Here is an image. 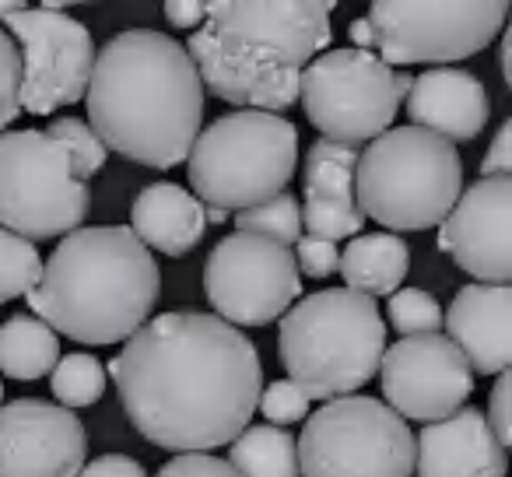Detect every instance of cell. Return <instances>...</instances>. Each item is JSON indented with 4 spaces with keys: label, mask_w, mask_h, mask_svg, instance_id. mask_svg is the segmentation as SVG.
Segmentation results:
<instances>
[{
    "label": "cell",
    "mask_w": 512,
    "mask_h": 477,
    "mask_svg": "<svg viewBox=\"0 0 512 477\" xmlns=\"http://www.w3.org/2000/svg\"><path fill=\"white\" fill-rule=\"evenodd\" d=\"M88 214V183L46 130L0 134V225L29 243L81 228Z\"/></svg>",
    "instance_id": "8"
},
{
    "label": "cell",
    "mask_w": 512,
    "mask_h": 477,
    "mask_svg": "<svg viewBox=\"0 0 512 477\" xmlns=\"http://www.w3.org/2000/svg\"><path fill=\"white\" fill-rule=\"evenodd\" d=\"M235 232L260 235V239H271V243L292 250L302 235L299 200H295L288 190H281V193H274V197L260 200V204L242 207V211H235Z\"/></svg>",
    "instance_id": "25"
},
{
    "label": "cell",
    "mask_w": 512,
    "mask_h": 477,
    "mask_svg": "<svg viewBox=\"0 0 512 477\" xmlns=\"http://www.w3.org/2000/svg\"><path fill=\"white\" fill-rule=\"evenodd\" d=\"M130 425L151 446L207 453L253 421L264 365L239 327L211 313H162L109 362Z\"/></svg>",
    "instance_id": "1"
},
{
    "label": "cell",
    "mask_w": 512,
    "mask_h": 477,
    "mask_svg": "<svg viewBox=\"0 0 512 477\" xmlns=\"http://www.w3.org/2000/svg\"><path fill=\"white\" fill-rule=\"evenodd\" d=\"M74 4H92V0H43V8H53V11L74 8Z\"/></svg>",
    "instance_id": "40"
},
{
    "label": "cell",
    "mask_w": 512,
    "mask_h": 477,
    "mask_svg": "<svg viewBox=\"0 0 512 477\" xmlns=\"http://www.w3.org/2000/svg\"><path fill=\"white\" fill-rule=\"evenodd\" d=\"M204 18V0H165V22L193 32Z\"/></svg>",
    "instance_id": "37"
},
{
    "label": "cell",
    "mask_w": 512,
    "mask_h": 477,
    "mask_svg": "<svg viewBox=\"0 0 512 477\" xmlns=\"http://www.w3.org/2000/svg\"><path fill=\"white\" fill-rule=\"evenodd\" d=\"M341 0H204L186 39L200 85L239 109L281 113L299 102V71L334 39Z\"/></svg>",
    "instance_id": "3"
},
{
    "label": "cell",
    "mask_w": 512,
    "mask_h": 477,
    "mask_svg": "<svg viewBox=\"0 0 512 477\" xmlns=\"http://www.w3.org/2000/svg\"><path fill=\"white\" fill-rule=\"evenodd\" d=\"M512 172V120L498 127L495 141H491L488 155L481 162V176H509Z\"/></svg>",
    "instance_id": "36"
},
{
    "label": "cell",
    "mask_w": 512,
    "mask_h": 477,
    "mask_svg": "<svg viewBox=\"0 0 512 477\" xmlns=\"http://www.w3.org/2000/svg\"><path fill=\"white\" fill-rule=\"evenodd\" d=\"M60 362V337L39 316H11L0 323V372L11 379H43Z\"/></svg>",
    "instance_id": "23"
},
{
    "label": "cell",
    "mask_w": 512,
    "mask_h": 477,
    "mask_svg": "<svg viewBox=\"0 0 512 477\" xmlns=\"http://www.w3.org/2000/svg\"><path fill=\"white\" fill-rule=\"evenodd\" d=\"M204 292L232 327H267L302 295V274L288 246L232 232L207 257Z\"/></svg>",
    "instance_id": "12"
},
{
    "label": "cell",
    "mask_w": 512,
    "mask_h": 477,
    "mask_svg": "<svg viewBox=\"0 0 512 477\" xmlns=\"http://www.w3.org/2000/svg\"><path fill=\"white\" fill-rule=\"evenodd\" d=\"M130 232L165 257H186L204 239V204L176 183H151L130 207Z\"/></svg>",
    "instance_id": "21"
},
{
    "label": "cell",
    "mask_w": 512,
    "mask_h": 477,
    "mask_svg": "<svg viewBox=\"0 0 512 477\" xmlns=\"http://www.w3.org/2000/svg\"><path fill=\"white\" fill-rule=\"evenodd\" d=\"M260 411H264L267 425H295L309 414V397L292 383V379H278L267 390H260Z\"/></svg>",
    "instance_id": "30"
},
{
    "label": "cell",
    "mask_w": 512,
    "mask_h": 477,
    "mask_svg": "<svg viewBox=\"0 0 512 477\" xmlns=\"http://www.w3.org/2000/svg\"><path fill=\"white\" fill-rule=\"evenodd\" d=\"M85 106L106 151L172 169L200 134L204 85L186 46L155 29H127L95 53Z\"/></svg>",
    "instance_id": "2"
},
{
    "label": "cell",
    "mask_w": 512,
    "mask_h": 477,
    "mask_svg": "<svg viewBox=\"0 0 512 477\" xmlns=\"http://www.w3.org/2000/svg\"><path fill=\"white\" fill-rule=\"evenodd\" d=\"M386 323L376 299L351 288H323L281 316L278 355L309 400L348 397L379 372Z\"/></svg>",
    "instance_id": "5"
},
{
    "label": "cell",
    "mask_w": 512,
    "mask_h": 477,
    "mask_svg": "<svg viewBox=\"0 0 512 477\" xmlns=\"http://www.w3.org/2000/svg\"><path fill=\"white\" fill-rule=\"evenodd\" d=\"M512 383H509V372H498L495 379V390H491V400H488V414H484V421H488V428L495 432V439L502 442L505 449H509L512 442Z\"/></svg>",
    "instance_id": "34"
},
{
    "label": "cell",
    "mask_w": 512,
    "mask_h": 477,
    "mask_svg": "<svg viewBox=\"0 0 512 477\" xmlns=\"http://www.w3.org/2000/svg\"><path fill=\"white\" fill-rule=\"evenodd\" d=\"M18 88H22V57L18 46L8 32L0 29V134L15 123V116L22 113L18 106Z\"/></svg>",
    "instance_id": "31"
},
{
    "label": "cell",
    "mask_w": 512,
    "mask_h": 477,
    "mask_svg": "<svg viewBox=\"0 0 512 477\" xmlns=\"http://www.w3.org/2000/svg\"><path fill=\"white\" fill-rule=\"evenodd\" d=\"M337 271L344 274V285L351 292H362L369 299L376 295H393L400 288V281L411 271V250L400 235L393 232H372V235H355L344 246Z\"/></svg>",
    "instance_id": "22"
},
{
    "label": "cell",
    "mask_w": 512,
    "mask_h": 477,
    "mask_svg": "<svg viewBox=\"0 0 512 477\" xmlns=\"http://www.w3.org/2000/svg\"><path fill=\"white\" fill-rule=\"evenodd\" d=\"M386 316H390L393 330L400 337L439 334L442 327V306L435 302V295L421 292V288H400V292H393Z\"/></svg>",
    "instance_id": "29"
},
{
    "label": "cell",
    "mask_w": 512,
    "mask_h": 477,
    "mask_svg": "<svg viewBox=\"0 0 512 477\" xmlns=\"http://www.w3.org/2000/svg\"><path fill=\"white\" fill-rule=\"evenodd\" d=\"M355 165L358 148L337 141H320L306 155V207H302V225L309 235H320L330 243H341L362 232L365 218L355 204Z\"/></svg>",
    "instance_id": "19"
},
{
    "label": "cell",
    "mask_w": 512,
    "mask_h": 477,
    "mask_svg": "<svg viewBox=\"0 0 512 477\" xmlns=\"http://www.w3.org/2000/svg\"><path fill=\"white\" fill-rule=\"evenodd\" d=\"M162 274L127 225L74 228L25 292L32 313L78 344H120L148 323Z\"/></svg>",
    "instance_id": "4"
},
{
    "label": "cell",
    "mask_w": 512,
    "mask_h": 477,
    "mask_svg": "<svg viewBox=\"0 0 512 477\" xmlns=\"http://www.w3.org/2000/svg\"><path fill=\"white\" fill-rule=\"evenodd\" d=\"M439 250L481 285L512 281V176H481L460 190L439 225Z\"/></svg>",
    "instance_id": "15"
},
{
    "label": "cell",
    "mask_w": 512,
    "mask_h": 477,
    "mask_svg": "<svg viewBox=\"0 0 512 477\" xmlns=\"http://www.w3.org/2000/svg\"><path fill=\"white\" fill-rule=\"evenodd\" d=\"M446 337L467 358L470 372L498 376L512 362V288L467 285L442 313Z\"/></svg>",
    "instance_id": "18"
},
{
    "label": "cell",
    "mask_w": 512,
    "mask_h": 477,
    "mask_svg": "<svg viewBox=\"0 0 512 477\" xmlns=\"http://www.w3.org/2000/svg\"><path fill=\"white\" fill-rule=\"evenodd\" d=\"M292 257H295L299 274H309V278H330V274L337 271L341 250H337V243L320 239V235H299Z\"/></svg>",
    "instance_id": "32"
},
{
    "label": "cell",
    "mask_w": 512,
    "mask_h": 477,
    "mask_svg": "<svg viewBox=\"0 0 512 477\" xmlns=\"http://www.w3.org/2000/svg\"><path fill=\"white\" fill-rule=\"evenodd\" d=\"M299 165V130L264 109H235L200 130L186 155L193 197L204 207L242 211L281 193Z\"/></svg>",
    "instance_id": "7"
},
{
    "label": "cell",
    "mask_w": 512,
    "mask_h": 477,
    "mask_svg": "<svg viewBox=\"0 0 512 477\" xmlns=\"http://www.w3.org/2000/svg\"><path fill=\"white\" fill-rule=\"evenodd\" d=\"M155 477H239L235 467L221 456H207V453H179L158 470Z\"/></svg>",
    "instance_id": "33"
},
{
    "label": "cell",
    "mask_w": 512,
    "mask_h": 477,
    "mask_svg": "<svg viewBox=\"0 0 512 477\" xmlns=\"http://www.w3.org/2000/svg\"><path fill=\"white\" fill-rule=\"evenodd\" d=\"M88 435L74 411L46 400L0 407V477H78Z\"/></svg>",
    "instance_id": "16"
},
{
    "label": "cell",
    "mask_w": 512,
    "mask_h": 477,
    "mask_svg": "<svg viewBox=\"0 0 512 477\" xmlns=\"http://www.w3.org/2000/svg\"><path fill=\"white\" fill-rule=\"evenodd\" d=\"M463 190V162L456 144L421 127L383 130L358 151L355 204L362 218L393 232H421L442 225Z\"/></svg>",
    "instance_id": "6"
},
{
    "label": "cell",
    "mask_w": 512,
    "mask_h": 477,
    "mask_svg": "<svg viewBox=\"0 0 512 477\" xmlns=\"http://www.w3.org/2000/svg\"><path fill=\"white\" fill-rule=\"evenodd\" d=\"M39 271H43V257H39L36 243L0 225V306L22 299L39 281Z\"/></svg>",
    "instance_id": "27"
},
{
    "label": "cell",
    "mask_w": 512,
    "mask_h": 477,
    "mask_svg": "<svg viewBox=\"0 0 512 477\" xmlns=\"http://www.w3.org/2000/svg\"><path fill=\"white\" fill-rule=\"evenodd\" d=\"M50 390L60 407H92L106 393V365L88 351L64 355L50 372Z\"/></svg>",
    "instance_id": "26"
},
{
    "label": "cell",
    "mask_w": 512,
    "mask_h": 477,
    "mask_svg": "<svg viewBox=\"0 0 512 477\" xmlns=\"http://www.w3.org/2000/svg\"><path fill=\"white\" fill-rule=\"evenodd\" d=\"M0 400H4V379H0Z\"/></svg>",
    "instance_id": "42"
},
{
    "label": "cell",
    "mask_w": 512,
    "mask_h": 477,
    "mask_svg": "<svg viewBox=\"0 0 512 477\" xmlns=\"http://www.w3.org/2000/svg\"><path fill=\"white\" fill-rule=\"evenodd\" d=\"M393 78L397 71L386 67L376 53L355 46L330 50L299 71V102L306 120L327 141L358 148L390 130L400 109Z\"/></svg>",
    "instance_id": "11"
},
{
    "label": "cell",
    "mask_w": 512,
    "mask_h": 477,
    "mask_svg": "<svg viewBox=\"0 0 512 477\" xmlns=\"http://www.w3.org/2000/svg\"><path fill=\"white\" fill-rule=\"evenodd\" d=\"M204 218H207V225H218V221H225L228 218V211H221V207H204Z\"/></svg>",
    "instance_id": "41"
},
{
    "label": "cell",
    "mask_w": 512,
    "mask_h": 477,
    "mask_svg": "<svg viewBox=\"0 0 512 477\" xmlns=\"http://www.w3.org/2000/svg\"><path fill=\"white\" fill-rule=\"evenodd\" d=\"M46 134H50L53 141L64 144L67 155H71V162H74V172H78V179H85V183L106 165V158H109L106 144H102L99 134H95L85 120H78V116L53 120L50 127H46Z\"/></svg>",
    "instance_id": "28"
},
{
    "label": "cell",
    "mask_w": 512,
    "mask_h": 477,
    "mask_svg": "<svg viewBox=\"0 0 512 477\" xmlns=\"http://www.w3.org/2000/svg\"><path fill=\"white\" fill-rule=\"evenodd\" d=\"M414 470L418 477H505L509 453L477 407H460L421 428L414 439Z\"/></svg>",
    "instance_id": "17"
},
{
    "label": "cell",
    "mask_w": 512,
    "mask_h": 477,
    "mask_svg": "<svg viewBox=\"0 0 512 477\" xmlns=\"http://www.w3.org/2000/svg\"><path fill=\"white\" fill-rule=\"evenodd\" d=\"M25 8H29V0H0V22L18 15V11H25Z\"/></svg>",
    "instance_id": "39"
},
{
    "label": "cell",
    "mask_w": 512,
    "mask_h": 477,
    "mask_svg": "<svg viewBox=\"0 0 512 477\" xmlns=\"http://www.w3.org/2000/svg\"><path fill=\"white\" fill-rule=\"evenodd\" d=\"M22 57L18 106L32 116H50L60 106L85 99L95 64L92 32L53 8H25L4 18Z\"/></svg>",
    "instance_id": "13"
},
{
    "label": "cell",
    "mask_w": 512,
    "mask_h": 477,
    "mask_svg": "<svg viewBox=\"0 0 512 477\" xmlns=\"http://www.w3.org/2000/svg\"><path fill=\"white\" fill-rule=\"evenodd\" d=\"M302 477H411L414 435L393 407L372 397H334L306 418L299 442Z\"/></svg>",
    "instance_id": "9"
},
{
    "label": "cell",
    "mask_w": 512,
    "mask_h": 477,
    "mask_svg": "<svg viewBox=\"0 0 512 477\" xmlns=\"http://www.w3.org/2000/svg\"><path fill=\"white\" fill-rule=\"evenodd\" d=\"M509 0H369L372 46L386 67L453 64L491 46Z\"/></svg>",
    "instance_id": "10"
},
{
    "label": "cell",
    "mask_w": 512,
    "mask_h": 477,
    "mask_svg": "<svg viewBox=\"0 0 512 477\" xmlns=\"http://www.w3.org/2000/svg\"><path fill=\"white\" fill-rule=\"evenodd\" d=\"M509 53H512V32L502 29V78L512 85V64H509Z\"/></svg>",
    "instance_id": "38"
},
{
    "label": "cell",
    "mask_w": 512,
    "mask_h": 477,
    "mask_svg": "<svg viewBox=\"0 0 512 477\" xmlns=\"http://www.w3.org/2000/svg\"><path fill=\"white\" fill-rule=\"evenodd\" d=\"M386 407L411 421H442L474 393V372L446 334L400 337L379 358Z\"/></svg>",
    "instance_id": "14"
},
{
    "label": "cell",
    "mask_w": 512,
    "mask_h": 477,
    "mask_svg": "<svg viewBox=\"0 0 512 477\" xmlns=\"http://www.w3.org/2000/svg\"><path fill=\"white\" fill-rule=\"evenodd\" d=\"M411 127H421L442 141H474L491 116L488 88L460 67H432L418 74L407 92Z\"/></svg>",
    "instance_id": "20"
},
{
    "label": "cell",
    "mask_w": 512,
    "mask_h": 477,
    "mask_svg": "<svg viewBox=\"0 0 512 477\" xmlns=\"http://www.w3.org/2000/svg\"><path fill=\"white\" fill-rule=\"evenodd\" d=\"M78 477H148V470L134 456L106 453V456H95L92 463H85Z\"/></svg>",
    "instance_id": "35"
},
{
    "label": "cell",
    "mask_w": 512,
    "mask_h": 477,
    "mask_svg": "<svg viewBox=\"0 0 512 477\" xmlns=\"http://www.w3.org/2000/svg\"><path fill=\"white\" fill-rule=\"evenodd\" d=\"M228 446V463L239 477H299V453L288 428L246 425Z\"/></svg>",
    "instance_id": "24"
}]
</instances>
